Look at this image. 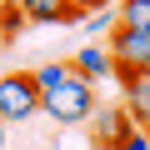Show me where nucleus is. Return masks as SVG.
Listing matches in <instances>:
<instances>
[{"label": "nucleus", "mask_w": 150, "mask_h": 150, "mask_svg": "<svg viewBox=\"0 0 150 150\" xmlns=\"http://www.w3.org/2000/svg\"><path fill=\"white\" fill-rule=\"evenodd\" d=\"M40 110H45L55 125H80V120H90V110H95V85L85 80V75H70L65 85H55V90L40 95Z\"/></svg>", "instance_id": "nucleus-1"}, {"label": "nucleus", "mask_w": 150, "mask_h": 150, "mask_svg": "<svg viewBox=\"0 0 150 150\" xmlns=\"http://www.w3.org/2000/svg\"><path fill=\"white\" fill-rule=\"evenodd\" d=\"M5 130H10V125H5V120H0V150H5Z\"/></svg>", "instance_id": "nucleus-14"}, {"label": "nucleus", "mask_w": 150, "mask_h": 150, "mask_svg": "<svg viewBox=\"0 0 150 150\" xmlns=\"http://www.w3.org/2000/svg\"><path fill=\"white\" fill-rule=\"evenodd\" d=\"M130 130H135V125H130L125 105H95V110H90V135H95V145L115 150V145H120Z\"/></svg>", "instance_id": "nucleus-4"}, {"label": "nucleus", "mask_w": 150, "mask_h": 150, "mask_svg": "<svg viewBox=\"0 0 150 150\" xmlns=\"http://www.w3.org/2000/svg\"><path fill=\"white\" fill-rule=\"evenodd\" d=\"M30 75H35V90L45 95V90H55V85H65V80H70L75 65H70V60H45V65H40V70H30Z\"/></svg>", "instance_id": "nucleus-8"}, {"label": "nucleus", "mask_w": 150, "mask_h": 150, "mask_svg": "<svg viewBox=\"0 0 150 150\" xmlns=\"http://www.w3.org/2000/svg\"><path fill=\"white\" fill-rule=\"evenodd\" d=\"M95 150H105V145H95Z\"/></svg>", "instance_id": "nucleus-15"}, {"label": "nucleus", "mask_w": 150, "mask_h": 150, "mask_svg": "<svg viewBox=\"0 0 150 150\" xmlns=\"http://www.w3.org/2000/svg\"><path fill=\"white\" fill-rule=\"evenodd\" d=\"M70 65H75V75H85L90 85H100L105 75H115V60H110L105 45H80V50L70 55Z\"/></svg>", "instance_id": "nucleus-5"}, {"label": "nucleus", "mask_w": 150, "mask_h": 150, "mask_svg": "<svg viewBox=\"0 0 150 150\" xmlns=\"http://www.w3.org/2000/svg\"><path fill=\"white\" fill-rule=\"evenodd\" d=\"M125 115H130V125L135 130H150V75H135V80L125 85Z\"/></svg>", "instance_id": "nucleus-7"}, {"label": "nucleus", "mask_w": 150, "mask_h": 150, "mask_svg": "<svg viewBox=\"0 0 150 150\" xmlns=\"http://www.w3.org/2000/svg\"><path fill=\"white\" fill-rule=\"evenodd\" d=\"M25 25H30V20H25V10H20V0H5V5H0V40H15Z\"/></svg>", "instance_id": "nucleus-10"}, {"label": "nucleus", "mask_w": 150, "mask_h": 150, "mask_svg": "<svg viewBox=\"0 0 150 150\" xmlns=\"http://www.w3.org/2000/svg\"><path fill=\"white\" fill-rule=\"evenodd\" d=\"M115 150H150V130H130V135H125Z\"/></svg>", "instance_id": "nucleus-12"}, {"label": "nucleus", "mask_w": 150, "mask_h": 150, "mask_svg": "<svg viewBox=\"0 0 150 150\" xmlns=\"http://www.w3.org/2000/svg\"><path fill=\"white\" fill-rule=\"evenodd\" d=\"M65 5H70V10H75V15H80V20H85V15H90V10H100V5H105V0H65Z\"/></svg>", "instance_id": "nucleus-13"}, {"label": "nucleus", "mask_w": 150, "mask_h": 150, "mask_svg": "<svg viewBox=\"0 0 150 150\" xmlns=\"http://www.w3.org/2000/svg\"><path fill=\"white\" fill-rule=\"evenodd\" d=\"M110 60H115V80L130 85L135 75H150V35L145 30H130V25H115L110 40H105Z\"/></svg>", "instance_id": "nucleus-2"}, {"label": "nucleus", "mask_w": 150, "mask_h": 150, "mask_svg": "<svg viewBox=\"0 0 150 150\" xmlns=\"http://www.w3.org/2000/svg\"><path fill=\"white\" fill-rule=\"evenodd\" d=\"M20 10L35 25H80V15H75L65 0H20Z\"/></svg>", "instance_id": "nucleus-6"}, {"label": "nucleus", "mask_w": 150, "mask_h": 150, "mask_svg": "<svg viewBox=\"0 0 150 150\" xmlns=\"http://www.w3.org/2000/svg\"><path fill=\"white\" fill-rule=\"evenodd\" d=\"M80 25H85L90 35H110V30L120 25V10H110V5H100V10H90V15H85Z\"/></svg>", "instance_id": "nucleus-11"}, {"label": "nucleus", "mask_w": 150, "mask_h": 150, "mask_svg": "<svg viewBox=\"0 0 150 150\" xmlns=\"http://www.w3.org/2000/svg\"><path fill=\"white\" fill-rule=\"evenodd\" d=\"M40 110V90H35V75L30 70H10L0 75V120L5 125H20Z\"/></svg>", "instance_id": "nucleus-3"}, {"label": "nucleus", "mask_w": 150, "mask_h": 150, "mask_svg": "<svg viewBox=\"0 0 150 150\" xmlns=\"http://www.w3.org/2000/svg\"><path fill=\"white\" fill-rule=\"evenodd\" d=\"M120 25H130V30H145L150 35V0H120Z\"/></svg>", "instance_id": "nucleus-9"}]
</instances>
